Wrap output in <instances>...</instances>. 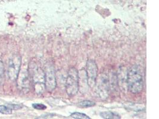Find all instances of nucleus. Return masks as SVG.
I'll use <instances>...</instances> for the list:
<instances>
[{
    "label": "nucleus",
    "instance_id": "nucleus-12",
    "mask_svg": "<svg viewBox=\"0 0 159 119\" xmlns=\"http://www.w3.org/2000/svg\"><path fill=\"white\" fill-rule=\"evenodd\" d=\"M0 113L3 114H11L12 113V110L7 105H0Z\"/></svg>",
    "mask_w": 159,
    "mask_h": 119
},
{
    "label": "nucleus",
    "instance_id": "nucleus-10",
    "mask_svg": "<svg viewBox=\"0 0 159 119\" xmlns=\"http://www.w3.org/2000/svg\"><path fill=\"white\" fill-rule=\"evenodd\" d=\"M96 105V103L90 100H84L81 102H80L78 104V105L82 107V108H88V107H91Z\"/></svg>",
    "mask_w": 159,
    "mask_h": 119
},
{
    "label": "nucleus",
    "instance_id": "nucleus-15",
    "mask_svg": "<svg viewBox=\"0 0 159 119\" xmlns=\"http://www.w3.org/2000/svg\"><path fill=\"white\" fill-rule=\"evenodd\" d=\"M7 105L13 110H19V109H20L22 108V106H21L20 105H19V104H7Z\"/></svg>",
    "mask_w": 159,
    "mask_h": 119
},
{
    "label": "nucleus",
    "instance_id": "nucleus-1",
    "mask_svg": "<svg viewBox=\"0 0 159 119\" xmlns=\"http://www.w3.org/2000/svg\"><path fill=\"white\" fill-rule=\"evenodd\" d=\"M28 71L35 92L38 95L43 94L46 90L44 70L35 61H32L29 64Z\"/></svg>",
    "mask_w": 159,
    "mask_h": 119
},
{
    "label": "nucleus",
    "instance_id": "nucleus-8",
    "mask_svg": "<svg viewBox=\"0 0 159 119\" xmlns=\"http://www.w3.org/2000/svg\"><path fill=\"white\" fill-rule=\"evenodd\" d=\"M86 74L88 85L90 88H93L96 87L98 74V67L94 60L89 59L87 61Z\"/></svg>",
    "mask_w": 159,
    "mask_h": 119
},
{
    "label": "nucleus",
    "instance_id": "nucleus-7",
    "mask_svg": "<svg viewBox=\"0 0 159 119\" xmlns=\"http://www.w3.org/2000/svg\"><path fill=\"white\" fill-rule=\"evenodd\" d=\"M17 88L23 93H27L29 91L31 79L28 69H20L18 77L16 79Z\"/></svg>",
    "mask_w": 159,
    "mask_h": 119
},
{
    "label": "nucleus",
    "instance_id": "nucleus-11",
    "mask_svg": "<svg viewBox=\"0 0 159 119\" xmlns=\"http://www.w3.org/2000/svg\"><path fill=\"white\" fill-rule=\"evenodd\" d=\"M70 117L73 119H90V117L89 116H88L87 115L83 114V113H78V112H75L73 113H72L70 114Z\"/></svg>",
    "mask_w": 159,
    "mask_h": 119
},
{
    "label": "nucleus",
    "instance_id": "nucleus-9",
    "mask_svg": "<svg viewBox=\"0 0 159 119\" xmlns=\"http://www.w3.org/2000/svg\"><path fill=\"white\" fill-rule=\"evenodd\" d=\"M100 116L106 119H121V117L118 115L117 114H116L113 112L111 111H106V112H102L100 114Z\"/></svg>",
    "mask_w": 159,
    "mask_h": 119
},
{
    "label": "nucleus",
    "instance_id": "nucleus-6",
    "mask_svg": "<svg viewBox=\"0 0 159 119\" xmlns=\"http://www.w3.org/2000/svg\"><path fill=\"white\" fill-rule=\"evenodd\" d=\"M22 58L19 55H13L8 61L7 75L9 79L12 81H15L18 77L21 69Z\"/></svg>",
    "mask_w": 159,
    "mask_h": 119
},
{
    "label": "nucleus",
    "instance_id": "nucleus-5",
    "mask_svg": "<svg viewBox=\"0 0 159 119\" xmlns=\"http://www.w3.org/2000/svg\"><path fill=\"white\" fill-rule=\"evenodd\" d=\"M96 93L100 98L103 100H106L109 95L110 88L109 77L107 74L103 73L100 76L98 80L96 79Z\"/></svg>",
    "mask_w": 159,
    "mask_h": 119
},
{
    "label": "nucleus",
    "instance_id": "nucleus-4",
    "mask_svg": "<svg viewBox=\"0 0 159 119\" xmlns=\"http://www.w3.org/2000/svg\"><path fill=\"white\" fill-rule=\"evenodd\" d=\"M45 73V85L46 90L49 92H52L56 88L57 79L55 68L53 63L48 62L44 69Z\"/></svg>",
    "mask_w": 159,
    "mask_h": 119
},
{
    "label": "nucleus",
    "instance_id": "nucleus-2",
    "mask_svg": "<svg viewBox=\"0 0 159 119\" xmlns=\"http://www.w3.org/2000/svg\"><path fill=\"white\" fill-rule=\"evenodd\" d=\"M127 89L134 94L140 93L144 87V77L140 66H132L128 70L127 73Z\"/></svg>",
    "mask_w": 159,
    "mask_h": 119
},
{
    "label": "nucleus",
    "instance_id": "nucleus-13",
    "mask_svg": "<svg viewBox=\"0 0 159 119\" xmlns=\"http://www.w3.org/2000/svg\"><path fill=\"white\" fill-rule=\"evenodd\" d=\"M4 80V66L2 59H0V85H1Z\"/></svg>",
    "mask_w": 159,
    "mask_h": 119
},
{
    "label": "nucleus",
    "instance_id": "nucleus-3",
    "mask_svg": "<svg viewBox=\"0 0 159 119\" xmlns=\"http://www.w3.org/2000/svg\"><path fill=\"white\" fill-rule=\"evenodd\" d=\"M79 72L75 67H71L69 70L66 80V90L69 97H74L78 93L80 89Z\"/></svg>",
    "mask_w": 159,
    "mask_h": 119
},
{
    "label": "nucleus",
    "instance_id": "nucleus-14",
    "mask_svg": "<svg viewBox=\"0 0 159 119\" xmlns=\"http://www.w3.org/2000/svg\"><path fill=\"white\" fill-rule=\"evenodd\" d=\"M32 107L36 109V110H43L47 108V107L42 104H40V103H35V104H32Z\"/></svg>",
    "mask_w": 159,
    "mask_h": 119
}]
</instances>
